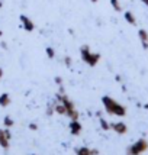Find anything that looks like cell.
Returning <instances> with one entry per match:
<instances>
[{
	"mask_svg": "<svg viewBox=\"0 0 148 155\" xmlns=\"http://www.w3.org/2000/svg\"><path fill=\"white\" fill-rule=\"evenodd\" d=\"M102 103H103L105 110L108 112L109 115L119 116V117H123V116L126 115V107L122 106L121 103H118V101L113 100V99L109 97V96H103V97H102Z\"/></svg>",
	"mask_w": 148,
	"mask_h": 155,
	"instance_id": "6da1fadb",
	"label": "cell"
},
{
	"mask_svg": "<svg viewBox=\"0 0 148 155\" xmlns=\"http://www.w3.org/2000/svg\"><path fill=\"white\" fill-rule=\"evenodd\" d=\"M80 57H81V60L84 61L87 65H90V67H96L97 62L100 61V54L92 52L89 45H83L80 48Z\"/></svg>",
	"mask_w": 148,
	"mask_h": 155,
	"instance_id": "7a4b0ae2",
	"label": "cell"
},
{
	"mask_svg": "<svg viewBox=\"0 0 148 155\" xmlns=\"http://www.w3.org/2000/svg\"><path fill=\"white\" fill-rule=\"evenodd\" d=\"M148 149V141L145 138H140L132 145L126 148V155H141Z\"/></svg>",
	"mask_w": 148,
	"mask_h": 155,
	"instance_id": "3957f363",
	"label": "cell"
},
{
	"mask_svg": "<svg viewBox=\"0 0 148 155\" xmlns=\"http://www.w3.org/2000/svg\"><path fill=\"white\" fill-rule=\"evenodd\" d=\"M19 20H20V23H22V28H23L26 32H32V31L35 29V23L28 18L26 15H20Z\"/></svg>",
	"mask_w": 148,
	"mask_h": 155,
	"instance_id": "277c9868",
	"label": "cell"
},
{
	"mask_svg": "<svg viewBox=\"0 0 148 155\" xmlns=\"http://www.w3.org/2000/svg\"><path fill=\"white\" fill-rule=\"evenodd\" d=\"M110 129H113V132H116L118 135H125L128 132L125 122H113V123H110Z\"/></svg>",
	"mask_w": 148,
	"mask_h": 155,
	"instance_id": "5b68a950",
	"label": "cell"
},
{
	"mask_svg": "<svg viewBox=\"0 0 148 155\" xmlns=\"http://www.w3.org/2000/svg\"><path fill=\"white\" fill-rule=\"evenodd\" d=\"M68 129H70V134H71V135L77 136V135H80V134H81L83 126H81V123L79 122V119H77V120H71V122H70Z\"/></svg>",
	"mask_w": 148,
	"mask_h": 155,
	"instance_id": "8992f818",
	"label": "cell"
},
{
	"mask_svg": "<svg viewBox=\"0 0 148 155\" xmlns=\"http://www.w3.org/2000/svg\"><path fill=\"white\" fill-rule=\"evenodd\" d=\"M138 38L141 41L142 48H144V49H148V32L145 29H140V31H138Z\"/></svg>",
	"mask_w": 148,
	"mask_h": 155,
	"instance_id": "52a82bcc",
	"label": "cell"
},
{
	"mask_svg": "<svg viewBox=\"0 0 148 155\" xmlns=\"http://www.w3.org/2000/svg\"><path fill=\"white\" fill-rule=\"evenodd\" d=\"M0 147L5 149L9 148V139L5 135V129H0Z\"/></svg>",
	"mask_w": 148,
	"mask_h": 155,
	"instance_id": "ba28073f",
	"label": "cell"
},
{
	"mask_svg": "<svg viewBox=\"0 0 148 155\" xmlns=\"http://www.w3.org/2000/svg\"><path fill=\"white\" fill-rule=\"evenodd\" d=\"M10 104V96L7 93H2L0 94V106L2 107H7Z\"/></svg>",
	"mask_w": 148,
	"mask_h": 155,
	"instance_id": "9c48e42d",
	"label": "cell"
},
{
	"mask_svg": "<svg viewBox=\"0 0 148 155\" xmlns=\"http://www.w3.org/2000/svg\"><path fill=\"white\" fill-rule=\"evenodd\" d=\"M123 18H125V20L128 22L129 25H136V18H135V15L132 12H125Z\"/></svg>",
	"mask_w": 148,
	"mask_h": 155,
	"instance_id": "30bf717a",
	"label": "cell"
},
{
	"mask_svg": "<svg viewBox=\"0 0 148 155\" xmlns=\"http://www.w3.org/2000/svg\"><path fill=\"white\" fill-rule=\"evenodd\" d=\"M55 113H57V115H61V116H66L67 115V109H66V106H64L62 103H57V104H55Z\"/></svg>",
	"mask_w": 148,
	"mask_h": 155,
	"instance_id": "8fae6325",
	"label": "cell"
},
{
	"mask_svg": "<svg viewBox=\"0 0 148 155\" xmlns=\"http://www.w3.org/2000/svg\"><path fill=\"white\" fill-rule=\"evenodd\" d=\"M76 155H92V149L87 148V147L76 148Z\"/></svg>",
	"mask_w": 148,
	"mask_h": 155,
	"instance_id": "7c38bea8",
	"label": "cell"
},
{
	"mask_svg": "<svg viewBox=\"0 0 148 155\" xmlns=\"http://www.w3.org/2000/svg\"><path fill=\"white\" fill-rule=\"evenodd\" d=\"M3 125H5V128H12L15 125V120L10 117V116H5V119H3Z\"/></svg>",
	"mask_w": 148,
	"mask_h": 155,
	"instance_id": "4fadbf2b",
	"label": "cell"
},
{
	"mask_svg": "<svg viewBox=\"0 0 148 155\" xmlns=\"http://www.w3.org/2000/svg\"><path fill=\"white\" fill-rule=\"evenodd\" d=\"M99 123H100V128L103 129V130H109V129H110V123H109L108 120H105L103 117H99Z\"/></svg>",
	"mask_w": 148,
	"mask_h": 155,
	"instance_id": "5bb4252c",
	"label": "cell"
},
{
	"mask_svg": "<svg viewBox=\"0 0 148 155\" xmlns=\"http://www.w3.org/2000/svg\"><path fill=\"white\" fill-rule=\"evenodd\" d=\"M45 54H47V57L49 58V60H52V58H55V49L54 48H51V47H47Z\"/></svg>",
	"mask_w": 148,
	"mask_h": 155,
	"instance_id": "9a60e30c",
	"label": "cell"
},
{
	"mask_svg": "<svg viewBox=\"0 0 148 155\" xmlns=\"http://www.w3.org/2000/svg\"><path fill=\"white\" fill-rule=\"evenodd\" d=\"M110 5H112V7H113L116 12H121L122 10V6H121V3H119V0H110Z\"/></svg>",
	"mask_w": 148,
	"mask_h": 155,
	"instance_id": "2e32d148",
	"label": "cell"
},
{
	"mask_svg": "<svg viewBox=\"0 0 148 155\" xmlns=\"http://www.w3.org/2000/svg\"><path fill=\"white\" fill-rule=\"evenodd\" d=\"M54 112H55V104H49L47 109V115L48 116H51V115H54Z\"/></svg>",
	"mask_w": 148,
	"mask_h": 155,
	"instance_id": "e0dca14e",
	"label": "cell"
},
{
	"mask_svg": "<svg viewBox=\"0 0 148 155\" xmlns=\"http://www.w3.org/2000/svg\"><path fill=\"white\" fill-rule=\"evenodd\" d=\"M64 64L67 65V67H71V64H73V60H71V57H64Z\"/></svg>",
	"mask_w": 148,
	"mask_h": 155,
	"instance_id": "ac0fdd59",
	"label": "cell"
},
{
	"mask_svg": "<svg viewBox=\"0 0 148 155\" xmlns=\"http://www.w3.org/2000/svg\"><path fill=\"white\" fill-rule=\"evenodd\" d=\"M54 81H55V84H57V86H62V78H61V77H58V75L54 78Z\"/></svg>",
	"mask_w": 148,
	"mask_h": 155,
	"instance_id": "d6986e66",
	"label": "cell"
},
{
	"mask_svg": "<svg viewBox=\"0 0 148 155\" xmlns=\"http://www.w3.org/2000/svg\"><path fill=\"white\" fill-rule=\"evenodd\" d=\"M5 135H6V138L10 141V138H12V134H10V130H9V128L5 129Z\"/></svg>",
	"mask_w": 148,
	"mask_h": 155,
	"instance_id": "ffe728a7",
	"label": "cell"
},
{
	"mask_svg": "<svg viewBox=\"0 0 148 155\" xmlns=\"http://www.w3.org/2000/svg\"><path fill=\"white\" fill-rule=\"evenodd\" d=\"M29 129L31 130H38V125L36 123H29Z\"/></svg>",
	"mask_w": 148,
	"mask_h": 155,
	"instance_id": "44dd1931",
	"label": "cell"
},
{
	"mask_svg": "<svg viewBox=\"0 0 148 155\" xmlns=\"http://www.w3.org/2000/svg\"><path fill=\"white\" fill-rule=\"evenodd\" d=\"M115 80L118 81V83H121V81H122V77H121V75H116V77H115Z\"/></svg>",
	"mask_w": 148,
	"mask_h": 155,
	"instance_id": "7402d4cb",
	"label": "cell"
},
{
	"mask_svg": "<svg viewBox=\"0 0 148 155\" xmlns=\"http://www.w3.org/2000/svg\"><path fill=\"white\" fill-rule=\"evenodd\" d=\"M92 155H99V151L97 149H92Z\"/></svg>",
	"mask_w": 148,
	"mask_h": 155,
	"instance_id": "603a6c76",
	"label": "cell"
},
{
	"mask_svg": "<svg viewBox=\"0 0 148 155\" xmlns=\"http://www.w3.org/2000/svg\"><path fill=\"white\" fill-rule=\"evenodd\" d=\"M96 116H97V117H102V112H100V110H97V112H96Z\"/></svg>",
	"mask_w": 148,
	"mask_h": 155,
	"instance_id": "cb8c5ba5",
	"label": "cell"
},
{
	"mask_svg": "<svg viewBox=\"0 0 148 155\" xmlns=\"http://www.w3.org/2000/svg\"><path fill=\"white\" fill-rule=\"evenodd\" d=\"M3 74H5V73H3V68L0 67V78H3Z\"/></svg>",
	"mask_w": 148,
	"mask_h": 155,
	"instance_id": "d4e9b609",
	"label": "cell"
},
{
	"mask_svg": "<svg viewBox=\"0 0 148 155\" xmlns=\"http://www.w3.org/2000/svg\"><path fill=\"white\" fill-rule=\"evenodd\" d=\"M2 48H5V49H6V48H7V45H6V42H2Z\"/></svg>",
	"mask_w": 148,
	"mask_h": 155,
	"instance_id": "484cf974",
	"label": "cell"
},
{
	"mask_svg": "<svg viewBox=\"0 0 148 155\" xmlns=\"http://www.w3.org/2000/svg\"><path fill=\"white\" fill-rule=\"evenodd\" d=\"M142 3H144V5H145V6H148V0H141Z\"/></svg>",
	"mask_w": 148,
	"mask_h": 155,
	"instance_id": "4316f807",
	"label": "cell"
},
{
	"mask_svg": "<svg viewBox=\"0 0 148 155\" xmlns=\"http://www.w3.org/2000/svg\"><path fill=\"white\" fill-rule=\"evenodd\" d=\"M3 7V0H0V9Z\"/></svg>",
	"mask_w": 148,
	"mask_h": 155,
	"instance_id": "83f0119b",
	"label": "cell"
},
{
	"mask_svg": "<svg viewBox=\"0 0 148 155\" xmlns=\"http://www.w3.org/2000/svg\"><path fill=\"white\" fill-rule=\"evenodd\" d=\"M144 109H148V103H145V104H144Z\"/></svg>",
	"mask_w": 148,
	"mask_h": 155,
	"instance_id": "f1b7e54d",
	"label": "cell"
},
{
	"mask_svg": "<svg viewBox=\"0 0 148 155\" xmlns=\"http://www.w3.org/2000/svg\"><path fill=\"white\" fill-rule=\"evenodd\" d=\"M2 36H3V31L0 29V38H2Z\"/></svg>",
	"mask_w": 148,
	"mask_h": 155,
	"instance_id": "f546056e",
	"label": "cell"
},
{
	"mask_svg": "<svg viewBox=\"0 0 148 155\" xmlns=\"http://www.w3.org/2000/svg\"><path fill=\"white\" fill-rule=\"evenodd\" d=\"M90 2H92V3H97V0H90Z\"/></svg>",
	"mask_w": 148,
	"mask_h": 155,
	"instance_id": "4dcf8cb0",
	"label": "cell"
}]
</instances>
